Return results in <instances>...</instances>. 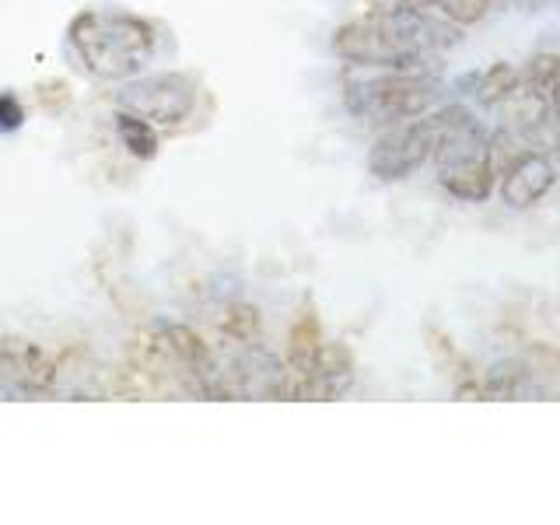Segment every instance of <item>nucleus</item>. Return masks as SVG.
<instances>
[{
    "instance_id": "10",
    "label": "nucleus",
    "mask_w": 560,
    "mask_h": 525,
    "mask_svg": "<svg viewBox=\"0 0 560 525\" xmlns=\"http://www.w3.org/2000/svg\"><path fill=\"white\" fill-rule=\"evenodd\" d=\"M116 133H119V140H122V148H127L133 158H154L158 154V133H154V122H148V119H140V116H133V113H127V109H119V116H116Z\"/></svg>"
},
{
    "instance_id": "5",
    "label": "nucleus",
    "mask_w": 560,
    "mask_h": 525,
    "mask_svg": "<svg viewBox=\"0 0 560 525\" xmlns=\"http://www.w3.org/2000/svg\"><path fill=\"white\" fill-rule=\"evenodd\" d=\"M116 105L154 127H175L197 105V88L186 74H148L122 84L116 92Z\"/></svg>"
},
{
    "instance_id": "4",
    "label": "nucleus",
    "mask_w": 560,
    "mask_h": 525,
    "mask_svg": "<svg viewBox=\"0 0 560 525\" xmlns=\"http://www.w3.org/2000/svg\"><path fill=\"white\" fill-rule=\"evenodd\" d=\"M438 140H442V130H438L434 113H424L417 119H399L368 151V172L382 183L407 179L410 172L431 162Z\"/></svg>"
},
{
    "instance_id": "2",
    "label": "nucleus",
    "mask_w": 560,
    "mask_h": 525,
    "mask_svg": "<svg viewBox=\"0 0 560 525\" xmlns=\"http://www.w3.org/2000/svg\"><path fill=\"white\" fill-rule=\"evenodd\" d=\"M67 35L81 63L105 81L133 78L154 46L151 25L119 11H84L70 22Z\"/></svg>"
},
{
    "instance_id": "9",
    "label": "nucleus",
    "mask_w": 560,
    "mask_h": 525,
    "mask_svg": "<svg viewBox=\"0 0 560 525\" xmlns=\"http://www.w3.org/2000/svg\"><path fill=\"white\" fill-rule=\"evenodd\" d=\"M518 81H522V70L508 60H498L487 70H480V81H477V88H472V95H477L480 105H501V102L512 98Z\"/></svg>"
},
{
    "instance_id": "3",
    "label": "nucleus",
    "mask_w": 560,
    "mask_h": 525,
    "mask_svg": "<svg viewBox=\"0 0 560 525\" xmlns=\"http://www.w3.org/2000/svg\"><path fill=\"white\" fill-rule=\"evenodd\" d=\"M343 102L361 119H417L431 113V105L438 102V81L424 70H382V74L368 78L350 74L343 81Z\"/></svg>"
},
{
    "instance_id": "13",
    "label": "nucleus",
    "mask_w": 560,
    "mask_h": 525,
    "mask_svg": "<svg viewBox=\"0 0 560 525\" xmlns=\"http://www.w3.org/2000/svg\"><path fill=\"white\" fill-rule=\"evenodd\" d=\"M22 119H25V109H22V102H18L14 95H0V130H18L22 127Z\"/></svg>"
},
{
    "instance_id": "7",
    "label": "nucleus",
    "mask_w": 560,
    "mask_h": 525,
    "mask_svg": "<svg viewBox=\"0 0 560 525\" xmlns=\"http://www.w3.org/2000/svg\"><path fill=\"white\" fill-rule=\"evenodd\" d=\"M553 183L557 168L550 165V158L539 151H522L501 172V200L512 210H529L547 197Z\"/></svg>"
},
{
    "instance_id": "11",
    "label": "nucleus",
    "mask_w": 560,
    "mask_h": 525,
    "mask_svg": "<svg viewBox=\"0 0 560 525\" xmlns=\"http://www.w3.org/2000/svg\"><path fill=\"white\" fill-rule=\"evenodd\" d=\"M424 4L452 25H477L490 14V0H424Z\"/></svg>"
},
{
    "instance_id": "8",
    "label": "nucleus",
    "mask_w": 560,
    "mask_h": 525,
    "mask_svg": "<svg viewBox=\"0 0 560 525\" xmlns=\"http://www.w3.org/2000/svg\"><path fill=\"white\" fill-rule=\"evenodd\" d=\"M557 84H560V57L557 52H536V57L525 63L518 88L539 98L542 105H553L557 109Z\"/></svg>"
},
{
    "instance_id": "6",
    "label": "nucleus",
    "mask_w": 560,
    "mask_h": 525,
    "mask_svg": "<svg viewBox=\"0 0 560 525\" xmlns=\"http://www.w3.org/2000/svg\"><path fill=\"white\" fill-rule=\"evenodd\" d=\"M57 385V364L28 340H0V399L46 396Z\"/></svg>"
},
{
    "instance_id": "12",
    "label": "nucleus",
    "mask_w": 560,
    "mask_h": 525,
    "mask_svg": "<svg viewBox=\"0 0 560 525\" xmlns=\"http://www.w3.org/2000/svg\"><path fill=\"white\" fill-rule=\"evenodd\" d=\"M224 337L235 340L238 347H253L259 340V315L249 305H235L224 315Z\"/></svg>"
},
{
    "instance_id": "1",
    "label": "nucleus",
    "mask_w": 560,
    "mask_h": 525,
    "mask_svg": "<svg viewBox=\"0 0 560 525\" xmlns=\"http://www.w3.org/2000/svg\"><path fill=\"white\" fill-rule=\"evenodd\" d=\"M442 140L434 148L438 183L463 203H483L494 189V162H490V133L463 105H445L434 113Z\"/></svg>"
},
{
    "instance_id": "15",
    "label": "nucleus",
    "mask_w": 560,
    "mask_h": 525,
    "mask_svg": "<svg viewBox=\"0 0 560 525\" xmlns=\"http://www.w3.org/2000/svg\"><path fill=\"white\" fill-rule=\"evenodd\" d=\"M557 154H560V137H557Z\"/></svg>"
},
{
    "instance_id": "14",
    "label": "nucleus",
    "mask_w": 560,
    "mask_h": 525,
    "mask_svg": "<svg viewBox=\"0 0 560 525\" xmlns=\"http://www.w3.org/2000/svg\"><path fill=\"white\" fill-rule=\"evenodd\" d=\"M557 109H560V84H557Z\"/></svg>"
}]
</instances>
